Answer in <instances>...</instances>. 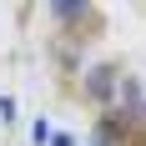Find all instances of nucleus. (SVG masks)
<instances>
[{
    "instance_id": "nucleus-1",
    "label": "nucleus",
    "mask_w": 146,
    "mask_h": 146,
    "mask_svg": "<svg viewBox=\"0 0 146 146\" xmlns=\"http://www.w3.org/2000/svg\"><path fill=\"white\" fill-rule=\"evenodd\" d=\"M111 76H116V71H106V66H96V71H91V81H86V91L96 96V101H106V96H111V86H116Z\"/></svg>"
}]
</instances>
